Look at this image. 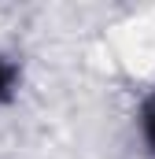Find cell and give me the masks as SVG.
I'll return each mask as SVG.
<instances>
[{"label":"cell","mask_w":155,"mask_h":159,"mask_svg":"<svg viewBox=\"0 0 155 159\" xmlns=\"http://www.w3.org/2000/svg\"><path fill=\"white\" fill-rule=\"evenodd\" d=\"M11 89H15V67L7 59H0V100H7Z\"/></svg>","instance_id":"obj_1"},{"label":"cell","mask_w":155,"mask_h":159,"mask_svg":"<svg viewBox=\"0 0 155 159\" xmlns=\"http://www.w3.org/2000/svg\"><path fill=\"white\" fill-rule=\"evenodd\" d=\"M140 119H144V137H148V144H152V152H155V96H148Z\"/></svg>","instance_id":"obj_2"}]
</instances>
